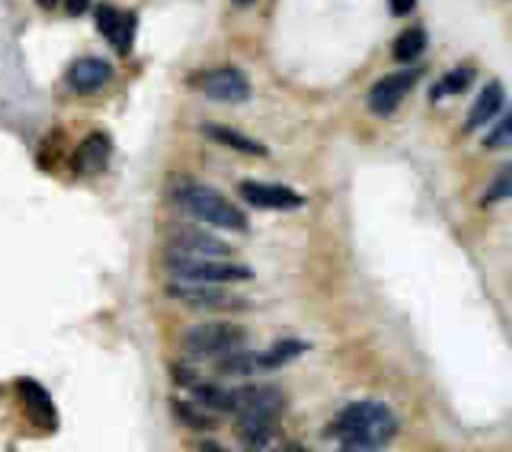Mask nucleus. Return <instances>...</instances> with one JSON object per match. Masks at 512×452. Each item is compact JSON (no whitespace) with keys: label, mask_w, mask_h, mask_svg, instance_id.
I'll return each mask as SVG.
<instances>
[{"label":"nucleus","mask_w":512,"mask_h":452,"mask_svg":"<svg viewBox=\"0 0 512 452\" xmlns=\"http://www.w3.org/2000/svg\"><path fill=\"white\" fill-rule=\"evenodd\" d=\"M234 436L246 450L268 448L282 428L284 392L274 384H242L232 388Z\"/></svg>","instance_id":"1"},{"label":"nucleus","mask_w":512,"mask_h":452,"mask_svg":"<svg viewBox=\"0 0 512 452\" xmlns=\"http://www.w3.org/2000/svg\"><path fill=\"white\" fill-rule=\"evenodd\" d=\"M326 434L344 452H374L386 448L398 434L394 410L382 400L364 398L346 404L328 424Z\"/></svg>","instance_id":"2"},{"label":"nucleus","mask_w":512,"mask_h":452,"mask_svg":"<svg viewBox=\"0 0 512 452\" xmlns=\"http://www.w3.org/2000/svg\"><path fill=\"white\" fill-rule=\"evenodd\" d=\"M174 198L182 210L202 222L230 232L248 230V216L232 200L208 184L184 180L176 184Z\"/></svg>","instance_id":"3"},{"label":"nucleus","mask_w":512,"mask_h":452,"mask_svg":"<svg viewBox=\"0 0 512 452\" xmlns=\"http://www.w3.org/2000/svg\"><path fill=\"white\" fill-rule=\"evenodd\" d=\"M248 332L244 326L228 320H212L194 324L182 334V352L190 360H218L244 348Z\"/></svg>","instance_id":"4"},{"label":"nucleus","mask_w":512,"mask_h":452,"mask_svg":"<svg viewBox=\"0 0 512 452\" xmlns=\"http://www.w3.org/2000/svg\"><path fill=\"white\" fill-rule=\"evenodd\" d=\"M168 272L182 282H204V284H224V282H244L254 278V270L246 264L222 262L218 258H196L168 250L164 260Z\"/></svg>","instance_id":"5"},{"label":"nucleus","mask_w":512,"mask_h":452,"mask_svg":"<svg viewBox=\"0 0 512 452\" xmlns=\"http://www.w3.org/2000/svg\"><path fill=\"white\" fill-rule=\"evenodd\" d=\"M14 392L20 402V408L24 412V418L42 432H56L60 426V416L58 408L52 400V394L48 388L32 378V376H18L14 380Z\"/></svg>","instance_id":"6"},{"label":"nucleus","mask_w":512,"mask_h":452,"mask_svg":"<svg viewBox=\"0 0 512 452\" xmlns=\"http://www.w3.org/2000/svg\"><path fill=\"white\" fill-rule=\"evenodd\" d=\"M240 198L258 210H276V212H292L306 204V198L298 194L294 188L278 182H258V180H242L238 184Z\"/></svg>","instance_id":"7"},{"label":"nucleus","mask_w":512,"mask_h":452,"mask_svg":"<svg viewBox=\"0 0 512 452\" xmlns=\"http://www.w3.org/2000/svg\"><path fill=\"white\" fill-rule=\"evenodd\" d=\"M168 294L186 306L202 310H244L248 302L224 288L208 286L204 282H176L168 286Z\"/></svg>","instance_id":"8"},{"label":"nucleus","mask_w":512,"mask_h":452,"mask_svg":"<svg viewBox=\"0 0 512 452\" xmlns=\"http://www.w3.org/2000/svg\"><path fill=\"white\" fill-rule=\"evenodd\" d=\"M418 70H398L378 78L368 90V108L376 116H390L416 84Z\"/></svg>","instance_id":"9"},{"label":"nucleus","mask_w":512,"mask_h":452,"mask_svg":"<svg viewBox=\"0 0 512 452\" xmlns=\"http://www.w3.org/2000/svg\"><path fill=\"white\" fill-rule=\"evenodd\" d=\"M136 14L118 10L110 4H100L96 8V26L106 42L120 54L126 56L132 50L136 36Z\"/></svg>","instance_id":"10"},{"label":"nucleus","mask_w":512,"mask_h":452,"mask_svg":"<svg viewBox=\"0 0 512 452\" xmlns=\"http://www.w3.org/2000/svg\"><path fill=\"white\" fill-rule=\"evenodd\" d=\"M202 90L210 100L226 104H240L250 98L248 76L234 66L210 70L202 80Z\"/></svg>","instance_id":"11"},{"label":"nucleus","mask_w":512,"mask_h":452,"mask_svg":"<svg viewBox=\"0 0 512 452\" xmlns=\"http://www.w3.org/2000/svg\"><path fill=\"white\" fill-rule=\"evenodd\" d=\"M112 154V140L106 132L94 130L76 146L70 168L76 176H96L106 170Z\"/></svg>","instance_id":"12"},{"label":"nucleus","mask_w":512,"mask_h":452,"mask_svg":"<svg viewBox=\"0 0 512 452\" xmlns=\"http://www.w3.org/2000/svg\"><path fill=\"white\" fill-rule=\"evenodd\" d=\"M168 250L186 254V256H196V258H224L232 254V246L228 242L196 226L178 228L170 238Z\"/></svg>","instance_id":"13"},{"label":"nucleus","mask_w":512,"mask_h":452,"mask_svg":"<svg viewBox=\"0 0 512 452\" xmlns=\"http://www.w3.org/2000/svg\"><path fill=\"white\" fill-rule=\"evenodd\" d=\"M112 74H114V70H112L110 62H106L104 58L84 56V58H78L76 62H72V66L68 68L66 80H68V86L76 94L86 96V94L98 92L104 84H108Z\"/></svg>","instance_id":"14"},{"label":"nucleus","mask_w":512,"mask_h":452,"mask_svg":"<svg viewBox=\"0 0 512 452\" xmlns=\"http://www.w3.org/2000/svg\"><path fill=\"white\" fill-rule=\"evenodd\" d=\"M504 98H506L504 86L498 80H490L476 96V100L468 112V118L464 122V132H472V130L484 126L486 122H490L502 110Z\"/></svg>","instance_id":"15"},{"label":"nucleus","mask_w":512,"mask_h":452,"mask_svg":"<svg viewBox=\"0 0 512 452\" xmlns=\"http://www.w3.org/2000/svg\"><path fill=\"white\" fill-rule=\"evenodd\" d=\"M202 134L206 138H210L212 142L228 146V148H232L236 152H242V154H248V156H256V158L268 156V148L262 142L242 134L240 130H236V128H232L228 124L204 122L202 124Z\"/></svg>","instance_id":"16"},{"label":"nucleus","mask_w":512,"mask_h":452,"mask_svg":"<svg viewBox=\"0 0 512 452\" xmlns=\"http://www.w3.org/2000/svg\"><path fill=\"white\" fill-rule=\"evenodd\" d=\"M308 348H310V344L300 338H280L266 350L254 352L256 372L278 370V368L290 364L292 360H296L298 356H302L304 352H308Z\"/></svg>","instance_id":"17"},{"label":"nucleus","mask_w":512,"mask_h":452,"mask_svg":"<svg viewBox=\"0 0 512 452\" xmlns=\"http://www.w3.org/2000/svg\"><path fill=\"white\" fill-rule=\"evenodd\" d=\"M428 44V34L420 26H410L404 32H400L392 44V56L396 62L408 64L414 62Z\"/></svg>","instance_id":"18"},{"label":"nucleus","mask_w":512,"mask_h":452,"mask_svg":"<svg viewBox=\"0 0 512 452\" xmlns=\"http://www.w3.org/2000/svg\"><path fill=\"white\" fill-rule=\"evenodd\" d=\"M172 410L174 416L190 430L194 432H208L214 430L218 426V420L214 418V414H210V410L202 408L200 404H196L194 400H172Z\"/></svg>","instance_id":"19"},{"label":"nucleus","mask_w":512,"mask_h":452,"mask_svg":"<svg viewBox=\"0 0 512 452\" xmlns=\"http://www.w3.org/2000/svg\"><path fill=\"white\" fill-rule=\"evenodd\" d=\"M476 78V70L470 68V66H458L450 72H446L436 84L434 88H430V100H440V98H446V96H454V94H460L464 90H468L472 86Z\"/></svg>","instance_id":"20"},{"label":"nucleus","mask_w":512,"mask_h":452,"mask_svg":"<svg viewBox=\"0 0 512 452\" xmlns=\"http://www.w3.org/2000/svg\"><path fill=\"white\" fill-rule=\"evenodd\" d=\"M512 194V184H510V164H504L500 172H496L494 180L490 182L486 196H484V204H494L500 200H506Z\"/></svg>","instance_id":"21"},{"label":"nucleus","mask_w":512,"mask_h":452,"mask_svg":"<svg viewBox=\"0 0 512 452\" xmlns=\"http://www.w3.org/2000/svg\"><path fill=\"white\" fill-rule=\"evenodd\" d=\"M512 142V122H510V114H506L496 128L490 130V134L484 138V146L490 150H500V148H508Z\"/></svg>","instance_id":"22"},{"label":"nucleus","mask_w":512,"mask_h":452,"mask_svg":"<svg viewBox=\"0 0 512 452\" xmlns=\"http://www.w3.org/2000/svg\"><path fill=\"white\" fill-rule=\"evenodd\" d=\"M388 4H390V12L394 16H406L414 10L416 0H388Z\"/></svg>","instance_id":"23"},{"label":"nucleus","mask_w":512,"mask_h":452,"mask_svg":"<svg viewBox=\"0 0 512 452\" xmlns=\"http://www.w3.org/2000/svg\"><path fill=\"white\" fill-rule=\"evenodd\" d=\"M90 0H66V10L70 16H80L86 12Z\"/></svg>","instance_id":"24"},{"label":"nucleus","mask_w":512,"mask_h":452,"mask_svg":"<svg viewBox=\"0 0 512 452\" xmlns=\"http://www.w3.org/2000/svg\"><path fill=\"white\" fill-rule=\"evenodd\" d=\"M56 2H58V0H38V4H40L42 8H46V10L54 8V6H56Z\"/></svg>","instance_id":"25"},{"label":"nucleus","mask_w":512,"mask_h":452,"mask_svg":"<svg viewBox=\"0 0 512 452\" xmlns=\"http://www.w3.org/2000/svg\"><path fill=\"white\" fill-rule=\"evenodd\" d=\"M236 6H248V4H252L254 0H232Z\"/></svg>","instance_id":"26"}]
</instances>
